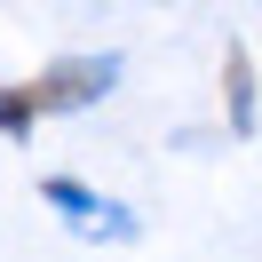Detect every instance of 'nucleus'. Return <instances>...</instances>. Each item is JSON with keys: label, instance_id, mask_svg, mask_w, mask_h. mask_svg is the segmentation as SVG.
Segmentation results:
<instances>
[{"label": "nucleus", "instance_id": "7ed1b4c3", "mask_svg": "<svg viewBox=\"0 0 262 262\" xmlns=\"http://www.w3.org/2000/svg\"><path fill=\"white\" fill-rule=\"evenodd\" d=\"M32 127H40V96H32V80H24V88H0V135H16V143H24Z\"/></svg>", "mask_w": 262, "mask_h": 262}, {"label": "nucleus", "instance_id": "f03ea898", "mask_svg": "<svg viewBox=\"0 0 262 262\" xmlns=\"http://www.w3.org/2000/svg\"><path fill=\"white\" fill-rule=\"evenodd\" d=\"M40 199H48V207L64 214L80 238H112V246L135 238V214L119 207V199H103V191H88V183H72V175H48V183H40Z\"/></svg>", "mask_w": 262, "mask_h": 262}, {"label": "nucleus", "instance_id": "f257e3e1", "mask_svg": "<svg viewBox=\"0 0 262 262\" xmlns=\"http://www.w3.org/2000/svg\"><path fill=\"white\" fill-rule=\"evenodd\" d=\"M112 88H119V56H64L32 80V96H40V119H48V112H88Z\"/></svg>", "mask_w": 262, "mask_h": 262}, {"label": "nucleus", "instance_id": "20e7f679", "mask_svg": "<svg viewBox=\"0 0 262 262\" xmlns=\"http://www.w3.org/2000/svg\"><path fill=\"white\" fill-rule=\"evenodd\" d=\"M230 127H238V143L254 135V64H246V56L230 64Z\"/></svg>", "mask_w": 262, "mask_h": 262}]
</instances>
